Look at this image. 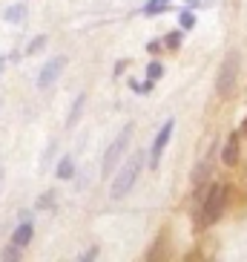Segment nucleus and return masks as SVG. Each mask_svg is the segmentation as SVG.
I'll return each instance as SVG.
<instances>
[{
  "mask_svg": "<svg viewBox=\"0 0 247 262\" xmlns=\"http://www.w3.org/2000/svg\"><path fill=\"white\" fill-rule=\"evenodd\" d=\"M46 43H49V38L46 35H35V38L26 43V49H23V55L26 58H35V55H40L43 49H46Z\"/></svg>",
  "mask_w": 247,
  "mask_h": 262,
  "instance_id": "nucleus-13",
  "label": "nucleus"
},
{
  "mask_svg": "<svg viewBox=\"0 0 247 262\" xmlns=\"http://www.w3.org/2000/svg\"><path fill=\"white\" fill-rule=\"evenodd\" d=\"M167 9H170V0H147V6L141 9V12L147 17H155V15H164Z\"/></svg>",
  "mask_w": 247,
  "mask_h": 262,
  "instance_id": "nucleus-14",
  "label": "nucleus"
},
{
  "mask_svg": "<svg viewBox=\"0 0 247 262\" xmlns=\"http://www.w3.org/2000/svg\"><path fill=\"white\" fill-rule=\"evenodd\" d=\"M95 256H98V248H89V251H84V254L78 256V259H81V262H92Z\"/></svg>",
  "mask_w": 247,
  "mask_h": 262,
  "instance_id": "nucleus-22",
  "label": "nucleus"
},
{
  "mask_svg": "<svg viewBox=\"0 0 247 262\" xmlns=\"http://www.w3.org/2000/svg\"><path fill=\"white\" fill-rule=\"evenodd\" d=\"M172 133H176V118H167V121L161 124V130L155 133L153 144H150V156H147L150 170H158V167H161V156H164V150H167V144H170Z\"/></svg>",
  "mask_w": 247,
  "mask_h": 262,
  "instance_id": "nucleus-5",
  "label": "nucleus"
},
{
  "mask_svg": "<svg viewBox=\"0 0 247 262\" xmlns=\"http://www.w3.org/2000/svg\"><path fill=\"white\" fill-rule=\"evenodd\" d=\"M26 15H29L26 3H12V6H6V12H3V20H6V24H23Z\"/></svg>",
  "mask_w": 247,
  "mask_h": 262,
  "instance_id": "nucleus-11",
  "label": "nucleus"
},
{
  "mask_svg": "<svg viewBox=\"0 0 247 262\" xmlns=\"http://www.w3.org/2000/svg\"><path fill=\"white\" fill-rule=\"evenodd\" d=\"M161 49H164V40H150V43H147V52L150 55H158Z\"/></svg>",
  "mask_w": 247,
  "mask_h": 262,
  "instance_id": "nucleus-21",
  "label": "nucleus"
},
{
  "mask_svg": "<svg viewBox=\"0 0 247 262\" xmlns=\"http://www.w3.org/2000/svg\"><path fill=\"white\" fill-rule=\"evenodd\" d=\"M3 67H6V58H3V55H0V72H3Z\"/></svg>",
  "mask_w": 247,
  "mask_h": 262,
  "instance_id": "nucleus-25",
  "label": "nucleus"
},
{
  "mask_svg": "<svg viewBox=\"0 0 247 262\" xmlns=\"http://www.w3.org/2000/svg\"><path fill=\"white\" fill-rule=\"evenodd\" d=\"M164 236L167 233H161V236L153 242V248L147 251V259H161V256H167V245H164Z\"/></svg>",
  "mask_w": 247,
  "mask_h": 262,
  "instance_id": "nucleus-16",
  "label": "nucleus"
},
{
  "mask_svg": "<svg viewBox=\"0 0 247 262\" xmlns=\"http://www.w3.org/2000/svg\"><path fill=\"white\" fill-rule=\"evenodd\" d=\"M132 130H135V127H132V124H127V127H124V130L115 136V139H112V144L104 150V159H101V176H104V179H109L118 167H121L124 156H127V150H130Z\"/></svg>",
  "mask_w": 247,
  "mask_h": 262,
  "instance_id": "nucleus-3",
  "label": "nucleus"
},
{
  "mask_svg": "<svg viewBox=\"0 0 247 262\" xmlns=\"http://www.w3.org/2000/svg\"><path fill=\"white\" fill-rule=\"evenodd\" d=\"M23 251L26 248L15 245V242H9L3 251H0V259H6V262H17V259H23Z\"/></svg>",
  "mask_w": 247,
  "mask_h": 262,
  "instance_id": "nucleus-15",
  "label": "nucleus"
},
{
  "mask_svg": "<svg viewBox=\"0 0 247 262\" xmlns=\"http://www.w3.org/2000/svg\"><path fill=\"white\" fill-rule=\"evenodd\" d=\"M210 170H213V167H210V162H207V159L195 164V170H193V187H199V190L204 187V182L210 179Z\"/></svg>",
  "mask_w": 247,
  "mask_h": 262,
  "instance_id": "nucleus-12",
  "label": "nucleus"
},
{
  "mask_svg": "<svg viewBox=\"0 0 247 262\" xmlns=\"http://www.w3.org/2000/svg\"><path fill=\"white\" fill-rule=\"evenodd\" d=\"M199 199H201V205H199L195 225H199V228H210V225H216L224 216V208H227V202H230V187L216 182V185L204 187V196H199Z\"/></svg>",
  "mask_w": 247,
  "mask_h": 262,
  "instance_id": "nucleus-1",
  "label": "nucleus"
},
{
  "mask_svg": "<svg viewBox=\"0 0 247 262\" xmlns=\"http://www.w3.org/2000/svg\"><path fill=\"white\" fill-rule=\"evenodd\" d=\"M199 3H201V0H187V6H190V9H195Z\"/></svg>",
  "mask_w": 247,
  "mask_h": 262,
  "instance_id": "nucleus-24",
  "label": "nucleus"
},
{
  "mask_svg": "<svg viewBox=\"0 0 247 262\" xmlns=\"http://www.w3.org/2000/svg\"><path fill=\"white\" fill-rule=\"evenodd\" d=\"M84 107H86V93H78L75 101H72V107H69V116H66V127H75V124L81 121Z\"/></svg>",
  "mask_w": 247,
  "mask_h": 262,
  "instance_id": "nucleus-10",
  "label": "nucleus"
},
{
  "mask_svg": "<svg viewBox=\"0 0 247 262\" xmlns=\"http://www.w3.org/2000/svg\"><path fill=\"white\" fill-rule=\"evenodd\" d=\"M241 136H244V139H247V118H244V121H241Z\"/></svg>",
  "mask_w": 247,
  "mask_h": 262,
  "instance_id": "nucleus-23",
  "label": "nucleus"
},
{
  "mask_svg": "<svg viewBox=\"0 0 247 262\" xmlns=\"http://www.w3.org/2000/svg\"><path fill=\"white\" fill-rule=\"evenodd\" d=\"M55 179H61V182H69V179H75V159H72L69 153L58 159V164H55Z\"/></svg>",
  "mask_w": 247,
  "mask_h": 262,
  "instance_id": "nucleus-9",
  "label": "nucleus"
},
{
  "mask_svg": "<svg viewBox=\"0 0 247 262\" xmlns=\"http://www.w3.org/2000/svg\"><path fill=\"white\" fill-rule=\"evenodd\" d=\"M0 187H3V170H0Z\"/></svg>",
  "mask_w": 247,
  "mask_h": 262,
  "instance_id": "nucleus-26",
  "label": "nucleus"
},
{
  "mask_svg": "<svg viewBox=\"0 0 247 262\" xmlns=\"http://www.w3.org/2000/svg\"><path fill=\"white\" fill-rule=\"evenodd\" d=\"M239 67H241L239 49H230V52L224 55L221 67H218V75H216V93H218V98H230V95H233L236 81H239Z\"/></svg>",
  "mask_w": 247,
  "mask_h": 262,
  "instance_id": "nucleus-4",
  "label": "nucleus"
},
{
  "mask_svg": "<svg viewBox=\"0 0 247 262\" xmlns=\"http://www.w3.org/2000/svg\"><path fill=\"white\" fill-rule=\"evenodd\" d=\"M241 133H230L227 136V141H224L221 147V162L227 164V167H236L239 164V156H241Z\"/></svg>",
  "mask_w": 247,
  "mask_h": 262,
  "instance_id": "nucleus-7",
  "label": "nucleus"
},
{
  "mask_svg": "<svg viewBox=\"0 0 247 262\" xmlns=\"http://www.w3.org/2000/svg\"><path fill=\"white\" fill-rule=\"evenodd\" d=\"M164 47L170 49V52H176V49L181 47V29H178V32H170V35L164 38Z\"/></svg>",
  "mask_w": 247,
  "mask_h": 262,
  "instance_id": "nucleus-18",
  "label": "nucleus"
},
{
  "mask_svg": "<svg viewBox=\"0 0 247 262\" xmlns=\"http://www.w3.org/2000/svg\"><path fill=\"white\" fill-rule=\"evenodd\" d=\"M35 208H38V210H52V208H55V193H52V190L43 193V196L38 199V205H35Z\"/></svg>",
  "mask_w": 247,
  "mask_h": 262,
  "instance_id": "nucleus-19",
  "label": "nucleus"
},
{
  "mask_svg": "<svg viewBox=\"0 0 247 262\" xmlns=\"http://www.w3.org/2000/svg\"><path fill=\"white\" fill-rule=\"evenodd\" d=\"M32 239H35V225H32L29 216H23V219L15 225V231H12V239H9V242H15V245H20V248H29Z\"/></svg>",
  "mask_w": 247,
  "mask_h": 262,
  "instance_id": "nucleus-8",
  "label": "nucleus"
},
{
  "mask_svg": "<svg viewBox=\"0 0 247 262\" xmlns=\"http://www.w3.org/2000/svg\"><path fill=\"white\" fill-rule=\"evenodd\" d=\"M63 70H66V55H55V58H49V61L43 63L40 75H38V90H49V86H55L58 84V78L63 75Z\"/></svg>",
  "mask_w": 247,
  "mask_h": 262,
  "instance_id": "nucleus-6",
  "label": "nucleus"
},
{
  "mask_svg": "<svg viewBox=\"0 0 247 262\" xmlns=\"http://www.w3.org/2000/svg\"><path fill=\"white\" fill-rule=\"evenodd\" d=\"M178 26H181V32H187V29H193L195 26V15H193V9L187 6L184 12H178Z\"/></svg>",
  "mask_w": 247,
  "mask_h": 262,
  "instance_id": "nucleus-17",
  "label": "nucleus"
},
{
  "mask_svg": "<svg viewBox=\"0 0 247 262\" xmlns=\"http://www.w3.org/2000/svg\"><path fill=\"white\" fill-rule=\"evenodd\" d=\"M144 162H147V156L141 153V150H135V153L127 159V162H121V167L115 170V176H112V187H109V199H124L127 193L135 187V182L141 179V170H144Z\"/></svg>",
  "mask_w": 247,
  "mask_h": 262,
  "instance_id": "nucleus-2",
  "label": "nucleus"
},
{
  "mask_svg": "<svg viewBox=\"0 0 247 262\" xmlns=\"http://www.w3.org/2000/svg\"><path fill=\"white\" fill-rule=\"evenodd\" d=\"M161 75H164L161 61H150V67H147V78H150V81H158Z\"/></svg>",
  "mask_w": 247,
  "mask_h": 262,
  "instance_id": "nucleus-20",
  "label": "nucleus"
}]
</instances>
